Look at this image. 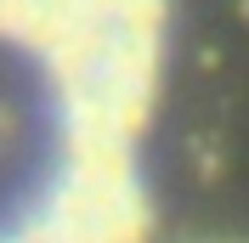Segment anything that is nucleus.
I'll use <instances>...</instances> for the list:
<instances>
[{
    "instance_id": "f257e3e1",
    "label": "nucleus",
    "mask_w": 249,
    "mask_h": 243,
    "mask_svg": "<svg viewBox=\"0 0 249 243\" xmlns=\"http://www.w3.org/2000/svg\"><path fill=\"white\" fill-rule=\"evenodd\" d=\"M170 0H0V243H147Z\"/></svg>"
}]
</instances>
